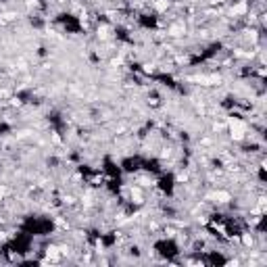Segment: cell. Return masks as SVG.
Here are the masks:
<instances>
[{
  "instance_id": "cell-6",
  "label": "cell",
  "mask_w": 267,
  "mask_h": 267,
  "mask_svg": "<svg viewBox=\"0 0 267 267\" xmlns=\"http://www.w3.org/2000/svg\"><path fill=\"white\" fill-rule=\"evenodd\" d=\"M4 194H6V188H2V186H0V198H2Z\"/></svg>"
},
{
  "instance_id": "cell-3",
  "label": "cell",
  "mask_w": 267,
  "mask_h": 267,
  "mask_svg": "<svg viewBox=\"0 0 267 267\" xmlns=\"http://www.w3.org/2000/svg\"><path fill=\"white\" fill-rule=\"evenodd\" d=\"M244 10H246V4H244V2H240V4L234 8V13H244Z\"/></svg>"
},
{
  "instance_id": "cell-2",
  "label": "cell",
  "mask_w": 267,
  "mask_h": 267,
  "mask_svg": "<svg viewBox=\"0 0 267 267\" xmlns=\"http://www.w3.org/2000/svg\"><path fill=\"white\" fill-rule=\"evenodd\" d=\"M215 198H217L219 202H227V200H230V194H227V192H217Z\"/></svg>"
},
{
  "instance_id": "cell-1",
  "label": "cell",
  "mask_w": 267,
  "mask_h": 267,
  "mask_svg": "<svg viewBox=\"0 0 267 267\" xmlns=\"http://www.w3.org/2000/svg\"><path fill=\"white\" fill-rule=\"evenodd\" d=\"M230 125H232V138H234V140H240V138L244 136L246 125H244L242 121H238V119H236V121H232Z\"/></svg>"
},
{
  "instance_id": "cell-4",
  "label": "cell",
  "mask_w": 267,
  "mask_h": 267,
  "mask_svg": "<svg viewBox=\"0 0 267 267\" xmlns=\"http://www.w3.org/2000/svg\"><path fill=\"white\" fill-rule=\"evenodd\" d=\"M165 6H167V2H157V8H159V10H163Z\"/></svg>"
},
{
  "instance_id": "cell-5",
  "label": "cell",
  "mask_w": 267,
  "mask_h": 267,
  "mask_svg": "<svg viewBox=\"0 0 267 267\" xmlns=\"http://www.w3.org/2000/svg\"><path fill=\"white\" fill-rule=\"evenodd\" d=\"M244 244H252V238L250 236H244Z\"/></svg>"
}]
</instances>
